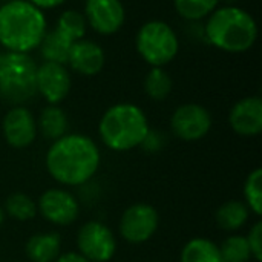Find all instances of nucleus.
I'll use <instances>...</instances> for the list:
<instances>
[{
	"mask_svg": "<svg viewBox=\"0 0 262 262\" xmlns=\"http://www.w3.org/2000/svg\"><path fill=\"white\" fill-rule=\"evenodd\" d=\"M149 121L141 107L132 103L111 106L101 117L98 134L101 141L115 152H127L141 146L149 132Z\"/></svg>",
	"mask_w": 262,
	"mask_h": 262,
	"instance_id": "20e7f679",
	"label": "nucleus"
},
{
	"mask_svg": "<svg viewBox=\"0 0 262 262\" xmlns=\"http://www.w3.org/2000/svg\"><path fill=\"white\" fill-rule=\"evenodd\" d=\"M173 81L163 68H152L144 78V91L155 101L166 100L172 92Z\"/></svg>",
	"mask_w": 262,
	"mask_h": 262,
	"instance_id": "4be33fe9",
	"label": "nucleus"
},
{
	"mask_svg": "<svg viewBox=\"0 0 262 262\" xmlns=\"http://www.w3.org/2000/svg\"><path fill=\"white\" fill-rule=\"evenodd\" d=\"M158 212L155 207L140 203L127 207L120 220V235L130 244L149 241L158 229Z\"/></svg>",
	"mask_w": 262,
	"mask_h": 262,
	"instance_id": "6e6552de",
	"label": "nucleus"
},
{
	"mask_svg": "<svg viewBox=\"0 0 262 262\" xmlns=\"http://www.w3.org/2000/svg\"><path fill=\"white\" fill-rule=\"evenodd\" d=\"M220 0H173V6L180 17L187 21H200L209 17L216 8Z\"/></svg>",
	"mask_w": 262,
	"mask_h": 262,
	"instance_id": "5701e85b",
	"label": "nucleus"
},
{
	"mask_svg": "<svg viewBox=\"0 0 262 262\" xmlns=\"http://www.w3.org/2000/svg\"><path fill=\"white\" fill-rule=\"evenodd\" d=\"M37 64L29 54H0V98L9 104L21 106L37 94Z\"/></svg>",
	"mask_w": 262,
	"mask_h": 262,
	"instance_id": "39448f33",
	"label": "nucleus"
},
{
	"mask_svg": "<svg viewBox=\"0 0 262 262\" xmlns=\"http://www.w3.org/2000/svg\"><path fill=\"white\" fill-rule=\"evenodd\" d=\"M31 2L34 6H37L38 9L45 11V9H54V8H58L61 6L66 0H28Z\"/></svg>",
	"mask_w": 262,
	"mask_h": 262,
	"instance_id": "c85d7f7f",
	"label": "nucleus"
},
{
	"mask_svg": "<svg viewBox=\"0 0 262 262\" xmlns=\"http://www.w3.org/2000/svg\"><path fill=\"white\" fill-rule=\"evenodd\" d=\"M229 121L232 129L243 137H255L262 130V100L259 97H246L235 103Z\"/></svg>",
	"mask_w": 262,
	"mask_h": 262,
	"instance_id": "2eb2a0df",
	"label": "nucleus"
},
{
	"mask_svg": "<svg viewBox=\"0 0 262 262\" xmlns=\"http://www.w3.org/2000/svg\"><path fill=\"white\" fill-rule=\"evenodd\" d=\"M37 129L43 134V137L55 141L66 135L68 130V117L61 107L57 104H49L46 106L37 120Z\"/></svg>",
	"mask_w": 262,
	"mask_h": 262,
	"instance_id": "f3484780",
	"label": "nucleus"
},
{
	"mask_svg": "<svg viewBox=\"0 0 262 262\" xmlns=\"http://www.w3.org/2000/svg\"><path fill=\"white\" fill-rule=\"evenodd\" d=\"M83 15L88 26L101 35L118 32L126 21V9L121 0H86Z\"/></svg>",
	"mask_w": 262,
	"mask_h": 262,
	"instance_id": "9d476101",
	"label": "nucleus"
},
{
	"mask_svg": "<svg viewBox=\"0 0 262 262\" xmlns=\"http://www.w3.org/2000/svg\"><path fill=\"white\" fill-rule=\"evenodd\" d=\"M80 255L91 262L111 261L117 252V241L112 230L98 221H89L77 233Z\"/></svg>",
	"mask_w": 262,
	"mask_h": 262,
	"instance_id": "0eeeda50",
	"label": "nucleus"
},
{
	"mask_svg": "<svg viewBox=\"0 0 262 262\" xmlns=\"http://www.w3.org/2000/svg\"><path fill=\"white\" fill-rule=\"evenodd\" d=\"M249 207L247 204L232 200L224 203L218 210H216V223L220 229L227 230V232H235L241 229L247 220H249Z\"/></svg>",
	"mask_w": 262,
	"mask_h": 262,
	"instance_id": "6ab92c4d",
	"label": "nucleus"
},
{
	"mask_svg": "<svg viewBox=\"0 0 262 262\" xmlns=\"http://www.w3.org/2000/svg\"><path fill=\"white\" fill-rule=\"evenodd\" d=\"M100 160V149L94 140L81 134H66L48 149L46 169L57 183L74 187L95 175Z\"/></svg>",
	"mask_w": 262,
	"mask_h": 262,
	"instance_id": "f257e3e1",
	"label": "nucleus"
},
{
	"mask_svg": "<svg viewBox=\"0 0 262 262\" xmlns=\"http://www.w3.org/2000/svg\"><path fill=\"white\" fill-rule=\"evenodd\" d=\"M37 212L55 226H69L78 218L80 206L72 193L63 189L46 190L37 204Z\"/></svg>",
	"mask_w": 262,
	"mask_h": 262,
	"instance_id": "f8f14e48",
	"label": "nucleus"
},
{
	"mask_svg": "<svg viewBox=\"0 0 262 262\" xmlns=\"http://www.w3.org/2000/svg\"><path fill=\"white\" fill-rule=\"evenodd\" d=\"M3 221H5V210L0 207V226L3 224Z\"/></svg>",
	"mask_w": 262,
	"mask_h": 262,
	"instance_id": "7c9ffc66",
	"label": "nucleus"
},
{
	"mask_svg": "<svg viewBox=\"0 0 262 262\" xmlns=\"http://www.w3.org/2000/svg\"><path fill=\"white\" fill-rule=\"evenodd\" d=\"M48 31L46 15L28 0H8L0 6V45L9 52L29 54Z\"/></svg>",
	"mask_w": 262,
	"mask_h": 262,
	"instance_id": "f03ea898",
	"label": "nucleus"
},
{
	"mask_svg": "<svg viewBox=\"0 0 262 262\" xmlns=\"http://www.w3.org/2000/svg\"><path fill=\"white\" fill-rule=\"evenodd\" d=\"M55 262H91L88 261L84 256H81L80 253H75V252H68L64 255H60Z\"/></svg>",
	"mask_w": 262,
	"mask_h": 262,
	"instance_id": "c756f323",
	"label": "nucleus"
},
{
	"mask_svg": "<svg viewBox=\"0 0 262 262\" xmlns=\"http://www.w3.org/2000/svg\"><path fill=\"white\" fill-rule=\"evenodd\" d=\"M2 129L6 143L15 149L31 146L38 130L34 115L25 106H12L3 118Z\"/></svg>",
	"mask_w": 262,
	"mask_h": 262,
	"instance_id": "ddd939ff",
	"label": "nucleus"
},
{
	"mask_svg": "<svg viewBox=\"0 0 262 262\" xmlns=\"http://www.w3.org/2000/svg\"><path fill=\"white\" fill-rule=\"evenodd\" d=\"M5 2H8V0H5Z\"/></svg>",
	"mask_w": 262,
	"mask_h": 262,
	"instance_id": "2f4dec72",
	"label": "nucleus"
},
{
	"mask_svg": "<svg viewBox=\"0 0 262 262\" xmlns=\"http://www.w3.org/2000/svg\"><path fill=\"white\" fill-rule=\"evenodd\" d=\"M250 252H252V258H255L256 262L262 261V223L258 221L249 232V235L246 236Z\"/></svg>",
	"mask_w": 262,
	"mask_h": 262,
	"instance_id": "bb28decb",
	"label": "nucleus"
},
{
	"mask_svg": "<svg viewBox=\"0 0 262 262\" xmlns=\"http://www.w3.org/2000/svg\"><path fill=\"white\" fill-rule=\"evenodd\" d=\"M204 38L220 51L243 54L256 43L258 25L253 15L239 6H221L209 15Z\"/></svg>",
	"mask_w": 262,
	"mask_h": 262,
	"instance_id": "7ed1b4c3",
	"label": "nucleus"
},
{
	"mask_svg": "<svg viewBox=\"0 0 262 262\" xmlns=\"http://www.w3.org/2000/svg\"><path fill=\"white\" fill-rule=\"evenodd\" d=\"M71 45L72 43L69 40H66L55 29H52V31H46L38 48H40V52H41V57L45 58V61L66 64Z\"/></svg>",
	"mask_w": 262,
	"mask_h": 262,
	"instance_id": "412c9836",
	"label": "nucleus"
},
{
	"mask_svg": "<svg viewBox=\"0 0 262 262\" xmlns=\"http://www.w3.org/2000/svg\"><path fill=\"white\" fill-rule=\"evenodd\" d=\"M163 144H164V137H163L160 132L150 130V129H149L146 138H144L143 143H141V146H143L147 152H158V150L163 147Z\"/></svg>",
	"mask_w": 262,
	"mask_h": 262,
	"instance_id": "cd10ccee",
	"label": "nucleus"
},
{
	"mask_svg": "<svg viewBox=\"0 0 262 262\" xmlns=\"http://www.w3.org/2000/svg\"><path fill=\"white\" fill-rule=\"evenodd\" d=\"M54 29L58 34H61L66 40L74 43L77 40L84 38L88 31V23L83 12H78L77 9H66L58 15Z\"/></svg>",
	"mask_w": 262,
	"mask_h": 262,
	"instance_id": "aec40b11",
	"label": "nucleus"
},
{
	"mask_svg": "<svg viewBox=\"0 0 262 262\" xmlns=\"http://www.w3.org/2000/svg\"><path fill=\"white\" fill-rule=\"evenodd\" d=\"M106 61L103 48L88 38L77 40L71 45L68 54V64L78 74L92 77L101 72Z\"/></svg>",
	"mask_w": 262,
	"mask_h": 262,
	"instance_id": "4468645a",
	"label": "nucleus"
},
{
	"mask_svg": "<svg viewBox=\"0 0 262 262\" xmlns=\"http://www.w3.org/2000/svg\"><path fill=\"white\" fill-rule=\"evenodd\" d=\"M37 94H40L49 104L61 103L72 86L71 74L66 69V64L43 61L37 66Z\"/></svg>",
	"mask_w": 262,
	"mask_h": 262,
	"instance_id": "9b49d317",
	"label": "nucleus"
},
{
	"mask_svg": "<svg viewBox=\"0 0 262 262\" xmlns=\"http://www.w3.org/2000/svg\"><path fill=\"white\" fill-rule=\"evenodd\" d=\"M244 198L247 201L249 210L256 216L262 215V170L255 169L249 173L244 183Z\"/></svg>",
	"mask_w": 262,
	"mask_h": 262,
	"instance_id": "a878e982",
	"label": "nucleus"
},
{
	"mask_svg": "<svg viewBox=\"0 0 262 262\" xmlns=\"http://www.w3.org/2000/svg\"><path fill=\"white\" fill-rule=\"evenodd\" d=\"M223 262H249L252 258V252L246 236L233 235L229 236L220 247Z\"/></svg>",
	"mask_w": 262,
	"mask_h": 262,
	"instance_id": "393cba45",
	"label": "nucleus"
},
{
	"mask_svg": "<svg viewBox=\"0 0 262 262\" xmlns=\"http://www.w3.org/2000/svg\"><path fill=\"white\" fill-rule=\"evenodd\" d=\"M181 262H223L220 247L207 238H193L181 250Z\"/></svg>",
	"mask_w": 262,
	"mask_h": 262,
	"instance_id": "a211bd4d",
	"label": "nucleus"
},
{
	"mask_svg": "<svg viewBox=\"0 0 262 262\" xmlns=\"http://www.w3.org/2000/svg\"><path fill=\"white\" fill-rule=\"evenodd\" d=\"M3 210L17 221H28L37 215V204L25 193H12L6 198Z\"/></svg>",
	"mask_w": 262,
	"mask_h": 262,
	"instance_id": "b1692460",
	"label": "nucleus"
},
{
	"mask_svg": "<svg viewBox=\"0 0 262 262\" xmlns=\"http://www.w3.org/2000/svg\"><path fill=\"white\" fill-rule=\"evenodd\" d=\"M61 238L57 232L37 233L26 243L25 252L32 262H55L60 256Z\"/></svg>",
	"mask_w": 262,
	"mask_h": 262,
	"instance_id": "dca6fc26",
	"label": "nucleus"
},
{
	"mask_svg": "<svg viewBox=\"0 0 262 262\" xmlns=\"http://www.w3.org/2000/svg\"><path fill=\"white\" fill-rule=\"evenodd\" d=\"M0 48H2V45H0Z\"/></svg>",
	"mask_w": 262,
	"mask_h": 262,
	"instance_id": "473e14b6",
	"label": "nucleus"
},
{
	"mask_svg": "<svg viewBox=\"0 0 262 262\" xmlns=\"http://www.w3.org/2000/svg\"><path fill=\"white\" fill-rule=\"evenodd\" d=\"M135 48L152 68L169 64L180 51V40L173 28L163 20H149L137 32Z\"/></svg>",
	"mask_w": 262,
	"mask_h": 262,
	"instance_id": "423d86ee",
	"label": "nucleus"
},
{
	"mask_svg": "<svg viewBox=\"0 0 262 262\" xmlns=\"http://www.w3.org/2000/svg\"><path fill=\"white\" fill-rule=\"evenodd\" d=\"M172 132L183 141H198L212 127L210 112L196 103H186L177 107L170 118Z\"/></svg>",
	"mask_w": 262,
	"mask_h": 262,
	"instance_id": "1a4fd4ad",
	"label": "nucleus"
}]
</instances>
